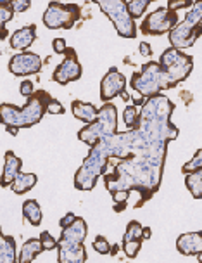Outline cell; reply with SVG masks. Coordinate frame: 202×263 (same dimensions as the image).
I'll return each mask as SVG.
<instances>
[{"label":"cell","instance_id":"obj_1","mask_svg":"<svg viewBox=\"0 0 202 263\" xmlns=\"http://www.w3.org/2000/svg\"><path fill=\"white\" fill-rule=\"evenodd\" d=\"M50 96L45 90H38L28 97L26 106L17 107L12 104H0V123L11 135H17L19 128H30L36 125L45 115V104Z\"/></svg>","mask_w":202,"mask_h":263},{"label":"cell","instance_id":"obj_2","mask_svg":"<svg viewBox=\"0 0 202 263\" xmlns=\"http://www.w3.org/2000/svg\"><path fill=\"white\" fill-rule=\"evenodd\" d=\"M130 87L137 90L144 99H149L156 96V93H161L163 90L175 88L176 83L161 68V64L150 61V63L142 66V71L131 74Z\"/></svg>","mask_w":202,"mask_h":263},{"label":"cell","instance_id":"obj_3","mask_svg":"<svg viewBox=\"0 0 202 263\" xmlns=\"http://www.w3.org/2000/svg\"><path fill=\"white\" fill-rule=\"evenodd\" d=\"M117 132V109L111 102H104V106L98 109V116L95 121L87 123L85 128L78 132V139L82 142L95 145L98 140L109 137V135Z\"/></svg>","mask_w":202,"mask_h":263},{"label":"cell","instance_id":"obj_4","mask_svg":"<svg viewBox=\"0 0 202 263\" xmlns=\"http://www.w3.org/2000/svg\"><path fill=\"white\" fill-rule=\"evenodd\" d=\"M202 21V0H195L190 7L185 20L173 28L170 31V44L176 49H189L195 44V40L200 36L199 26Z\"/></svg>","mask_w":202,"mask_h":263},{"label":"cell","instance_id":"obj_5","mask_svg":"<svg viewBox=\"0 0 202 263\" xmlns=\"http://www.w3.org/2000/svg\"><path fill=\"white\" fill-rule=\"evenodd\" d=\"M98 4L100 11L106 14L114 25L117 35L123 39H135L137 36V25L128 11L126 0H93Z\"/></svg>","mask_w":202,"mask_h":263},{"label":"cell","instance_id":"obj_6","mask_svg":"<svg viewBox=\"0 0 202 263\" xmlns=\"http://www.w3.org/2000/svg\"><path fill=\"white\" fill-rule=\"evenodd\" d=\"M159 64L170 74V78L176 85L185 82L190 77L192 69H194V59L190 55L183 54L181 49H176V47H170V49L164 50L161 54V59H159Z\"/></svg>","mask_w":202,"mask_h":263},{"label":"cell","instance_id":"obj_7","mask_svg":"<svg viewBox=\"0 0 202 263\" xmlns=\"http://www.w3.org/2000/svg\"><path fill=\"white\" fill-rule=\"evenodd\" d=\"M79 20V7L76 4L50 2L44 12V25L49 30H71Z\"/></svg>","mask_w":202,"mask_h":263},{"label":"cell","instance_id":"obj_8","mask_svg":"<svg viewBox=\"0 0 202 263\" xmlns=\"http://www.w3.org/2000/svg\"><path fill=\"white\" fill-rule=\"evenodd\" d=\"M178 25V14L170 11L168 7H161L157 11L150 12L147 17L142 21V30L144 35H164V33H170L173 28Z\"/></svg>","mask_w":202,"mask_h":263},{"label":"cell","instance_id":"obj_9","mask_svg":"<svg viewBox=\"0 0 202 263\" xmlns=\"http://www.w3.org/2000/svg\"><path fill=\"white\" fill-rule=\"evenodd\" d=\"M64 54H66L64 61L52 73V80L55 83H59V85H68V83H71V82H76V80L82 78V73H83L82 64H79L74 49L68 47Z\"/></svg>","mask_w":202,"mask_h":263},{"label":"cell","instance_id":"obj_10","mask_svg":"<svg viewBox=\"0 0 202 263\" xmlns=\"http://www.w3.org/2000/svg\"><path fill=\"white\" fill-rule=\"evenodd\" d=\"M42 69V59L38 54L21 50L19 54L12 55L9 61V71L16 77H28V74H36Z\"/></svg>","mask_w":202,"mask_h":263},{"label":"cell","instance_id":"obj_11","mask_svg":"<svg viewBox=\"0 0 202 263\" xmlns=\"http://www.w3.org/2000/svg\"><path fill=\"white\" fill-rule=\"evenodd\" d=\"M126 88V78L117 68H111L100 82V99L102 102H111L112 99L121 96Z\"/></svg>","mask_w":202,"mask_h":263},{"label":"cell","instance_id":"obj_12","mask_svg":"<svg viewBox=\"0 0 202 263\" xmlns=\"http://www.w3.org/2000/svg\"><path fill=\"white\" fill-rule=\"evenodd\" d=\"M57 260L59 263H83L87 261V251L83 242H69L57 239Z\"/></svg>","mask_w":202,"mask_h":263},{"label":"cell","instance_id":"obj_13","mask_svg":"<svg viewBox=\"0 0 202 263\" xmlns=\"http://www.w3.org/2000/svg\"><path fill=\"white\" fill-rule=\"evenodd\" d=\"M176 250L185 256H197L202 253V230L200 232L181 234L176 239Z\"/></svg>","mask_w":202,"mask_h":263},{"label":"cell","instance_id":"obj_14","mask_svg":"<svg viewBox=\"0 0 202 263\" xmlns=\"http://www.w3.org/2000/svg\"><path fill=\"white\" fill-rule=\"evenodd\" d=\"M23 161L21 158H17L12 151L6 153V164H4V172L0 177V185L2 187H11V184L16 180V177L21 173Z\"/></svg>","mask_w":202,"mask_h":263},{"label":"cell","instance_id":"obj_15","mask_svg":"<svg viewBox=\"0 0 202 263\" xmlns=\"http://www.w3.org/2000/svg\"><path fill=\"white\" fill-rule=\"evenodd\" d=\"M36 39V26L30 25L25 28H19L12 33L11 40H9V45L12 47L14 50H26L33 42Z\"/></svg>","mask_w":202,"mask_h":263},{"label":"cell","instance_id":"obj_16","mask_svg":"<svg viewBox=\"0 0 202 263\" xmlns=\"http://www.w3.org/2000/svg\"><path fill=\"white\" fill-rule=\"evenodd\" d=\"M87 232H88V227H87L85 220L76 217V220H74L71 225L63 229L59 239H64V241H69V242H83L87 237Z\"/></svg>","mask_w":202,"mask_h":263},{"label":"cell","instance_id":"obj_17","mask_svg":"<svg viewBox=\"0 0 202 263\" xmlns=\"http://www.w3.org/2000/svg\"><path fill=\"white\" fill-rule=\"evenodd\" d=\"M71 109H73L74 118L82 120L83 123H92V121H95L98 116V109L93 104H90V102L73 101Z\"/></svg>","mask_w":202,"mask_h":263},{"label":"cell","instance_id":"obj_18","mask_svg":"<svg viewBox=\"0 0 202 263\" xmlns=\"http://www.w3.org/2000/svg\"><path fill=\"white\" fill-rule=\"evenodd\" d=\"M42 251H44V246H42L40 237L38 239H35V237L28 239V241L23 244V248L19 251V256H17V261H19V263H31Z\"/></svg>","mask_w":202,"mask_h":263},{"label":"cell","instance_id":"obj_19","mask_svg":"<svg viewBox=\"0 0 202 263\" xmlns=\"http://www.w3.org/2000/svg\"><path fill=\"white\" fill-rule=\"evenodd\" d=\"M16 241L11 236L0 234V263H16Z\"/></svg>","mask_w":202,"mask_h":263},{"label":"cell","instance_id":"obj_20","mask_svg":"<svg viewBox=\"0 0 202 263\" xmlns=\"http://www.w3.org/2000/svg\"><path fill=\"white\" fill-rule=\"evenodd\" d=\"M36 180H38V177L35 175V173H19V175L16 177V180L11 184V189L14 194H25V192L31 191L33 187L36 185Z\"/></svg>","mask_w":202,"mask_h":263},{"label":"cell","instance_id":"obj_21","mask_svg":"<svg viewBox=\"0 0 202 263\" xmlns=\"http://www.w3.org/2000/svg\"><path fill=\"white\" fill-rule=\"evenodd\" d=\"M23 217H25L31 225L38 227V225L42 223V210H40V204L36 203L35 199L25 201V204H23Z\"/></svg>","mask_w":202,"mask_h":263},{"label":"cell","instance_id":"obj_22","mask_svg":"<svg viewBox=\"0 0 202 263\" xmlns=\"http://www.w3.org/2000/svg\"><path fill=\"white\" fill-rule=\"evenodd\" d=\"M185 185L195 199L202 197V168L185 175Z\"/></svg>","mask_w":202,"mask_h":263},{"label":"cell","instance_id":"obj_23","mask_svg":"<svg viewBox=\"0 0 202 263\" xmlns=\"http://www.w3.org/2000/svg\"><path fill=\"white\" fill-rule=\"evenodd\" d=\"M123 120L128 130L131 128H138V123H140V111L137 109V106H126L125 111H123Z\"/></svg>","mask_w":202,"mask_h":263},{"label":"cell","instance_id":"obj_24","mask_svg":"<svg viewBox=\"0 0 202 263\" xmlns=\"http://www.w3.org/2000/svg\"><path fill=\"white\" fill-rule=\"evenodd\" d=\"M152 2H154V0H130V2H128V11L131 14V17H133V20L142 17L145 14V11H147V7Z\"/></svg>","mask_w":202,"mask_h":263},{"label":"cell","instance_id":"obj_25","mask_svg":"<svg viewBox=\"0 0 202 263\" xmlns=\"http://www.w3.org/2000/svg\"><path fill=\"white\" fill-rule=\"evenodd\" d=\"M142 230H144L142 225L133 220V222H130L128 227H126V232H125V236H123V241H144Z\"/></svg>","mask_w":202,"mask_h":263},{"label":"cell","instance_id":"obj_26","mask_svg":"<svg viewBox=\"0 0 202 263\" xmlns=\"http://www.w3.org/2000/svg\"><path fill=\"white\" fill-rule=\"evenodd\" d=\"M14 9L11 6H0V39H6V23H9L14 17Z\"/></svg>","mask_w":202,"mask_h":263},{"label":"cell","instance_id":"obj_27","mask_svg":"<svg viewBox=\"0 0 202 263\" xmlns=\"http://www.w3.org/2000/svg\"><path fill=\"white\" fill-rule=\"evenodd\" d=\"M202 168V149H199L195 154H194V158L190 159V161H187L185 164H183V168H181V172L185 173H192V172H195V170H200Z\"/></svg>","mask_w":202,"mask_h":263},{"label":"cell","instance_id":"obj_28","mask_svg":"<svg viewBox=\"0 0 202 263\" xmlns=\"http://www.w3.org/2000/svg\"><path fill=\"white\" fill-rule=\"evenodd\" d=\"M123 251L128 258H135L138 255L140 248H142V241H123Z\"/></svg>","mask_w":202,"mask_h":263},{"label":"cell","instance_id":"obj_29","mask_svg":"<svg viewBox=\"0 0 202 263\" xmlns=\"http://www.w3.org/2000/svg\"><path fill=\"white\" fill-rule=\"evenodd\" d=\"M93 250L100 253V255H107V253H111V244L107 242L104 236H97L93 239Z\"/></svg>","mask_w":202,"mask_h":263},{"label":"cell","instance_id":"obj_30","mask_svg":"<svg viewBox=\"0 0 202 263\" xmlns=\"http://www.w3.org/2000/svg\"><path fill=\"white\" fill-rule=\"evenodd\" d=\"M40 241H42V246H44V251L57 250V239H54L52 236H50V232H42Z\"/></svg>","mask_w":202,"mask_h":263},{"label":"cell","instance_id":"obj_31","mask_svg":"<svg viewBox=\"0 0 202 263\" xmlns=\"http://www.w3.org/2000/svg\"><path fill=\"white\" fill-rule=\"evenodd\" d=\"M45 112H50V115H63L64 112V106L60 104L57 99H52L50 97L45 104Z\"/></svg>","mask_w":202,"mask_h":263},{"label":"cell","instance_id":"obj_32","mask_svg":"<svg viewBox=\"0 0 202 263\" xmlns=\"http://www.w3.org/2000/svg\"><path fill=\"white\" fill-rule=\"evenodd\" d=\"M194 6V0H168V9L173 12L180 11V9H189Z\"/></svg>","mask_w":202,"mask_h":263},{"label":"cell","instance_id":"obj_33","mask_svg":"<svg viewBox=\"0 0 202 263\" xmlns=\"http://www.w3.org/2000/svg\"><path fill=\"white\" fill-rule=\"evenodd\" d=\"M30 6H31V0H12L11 2V7L14 9V12H17V14L28 11Z\"/></svg>","mask_w":202,"mask_h":263},{"label":"cell","instance_id":"obj_34","mask_svg":"<svg viewBox=\"0 0 202 263\" xmlns=\"http://www.w3.org/2000/svg\"><path fill=\"white\" fill-rule=\"evenodd\" d=\"M19 92L25 97H31L33 93H35V85H33V82H30V80H25V82L21 83V87H19Z\"/></svg>","mask_w":202,"mask_h":263},{"label":"cell","instance_id":"obj_35","mask_svg":"<svg viewBox=\"0 0 202 263\" xmlns=\"http://www.w3.org/2000/svg\"><path fill=\"white\" fill-rule=\"evenodd\" d=\"M52 47H54V52L55 54H64L66 49H68V45H66V40L64 39H55L52 42Z\"/></svg>","mask_w":202,"mask_h":263},{"label":"cell","instance_id":"obj_36","mask_svg":"<svg viewBox=\"0 0 202 263\" xmlns=\"http://www.w3.org/2000/svg\"><path fill=\"white\" fill-rule=\"evenodd\" d=\"M74 220H76V215H74V213H66L64 217L60 218V222H59L60 229H64V227H68V225H71Z\"/></svg>","mask_w":202,"mask_h":263},{"label":"cell","instance_id":"obj_37","mask_svg":"<svg viewBox=\"0 0 202 263\" xmlns=\"http://www.w3.org/2000/svg\"><path fill=\"white\" fill-rule=\"evenodd\" d=\"M140 54H142L144 58H150V55H152V49H150V45L147 42H140Z\"/></svg>","mask_w":202,"mask_h":263},{"label":"cell","instance_id":"obj_38","mask_svg":"<svg viewBox=\"0 0 202 263\" xmlns=\"http://www.w3.org/2000/svg\"><path fill=\"white\" fill-rule=\"evenodd\" d=\"M142 237H144V239H150V229H149V227H144V230H142Z\"/></svg>","mask_w":202,"mask_h":263},{"label":"cell","instance_id":"obj_39","mask_svg":"<svg viewBox=\"0 0 202 263\" xmlns=\"http://www.w3.org/2000/svg\"><path fill=\"white\" fill-rule=\"evenodd\" d=\"M117 250H119V244H116V246H112V248H111V255H116Z\"/></svg>","mask_w":202,"mask_h":263},{"label":"cell","instance_id":"obj_40","mask_svg":"<svg viewBox=\"0 0 202 263\" xmlns=\"http://www.w3.org/2000/svg\"><path fill=\"white\" fill-rule=\"evenodd\" d=\"M12 0H0V6H11Z\"/></svg>","mask_w":202,"mask_h":263},{"label":"cell","instance_id":"obj_41","mask_svg":"<svg viewBox=\"0 0 202 263\" xmlns=\"http://www.w3.org/2000/svg\"><path fill=\"white\" fill-rule=\"evenodd\" d=\"M121 97H123V101H130V96H128V93H126V92L121 93Z\"/></svg>","mask_w":202,"mask_h":263},{"label":"cell","instance_id":"obj_42","mask_svg":"<svg viewBox=\"0 0 202 263\" xmlns=\"http://www.w3.org/2000/svg\"><path fill=\"white\" fill-rule=\"evenodd\" d=\"M199 33H200V36H202V21H200V26H199Z\"/></svg>","mask_w":202,"mask_h":263}]
</instances>
